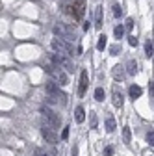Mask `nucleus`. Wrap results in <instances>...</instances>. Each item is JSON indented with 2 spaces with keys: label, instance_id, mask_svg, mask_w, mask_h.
<instances>
[{
  "label": "nucleus",
  "instance_id": "obj_14",
  "mask_svg": "<svg viewBox=\"0 0 154 156\" xmlns=\"http://www.w3.org/2000/svg\"><path fill=\"white\" fill-rule=\"evenodd\" d=\"M95 99H97L99 102L104 101V89H102V87H97V89H95Z\"/></svg>",
  "mask_w": 154,
  "mask_h": 156
},
{
  "label": "nucleus",
  "instance_id": "obj_1",
  "mask_svg": "<svg viewBox=\"0 0 154 156\" xmlns=\"http://www.w3.org/2000/svg\"><path fill=\"white\" fill-rule=\"evenodd\" d=\"M50 45H52V48H54L56 52H65V54H69V56L74 54L72 45L67 41V39H61V37H58V35L52 39V43H50Z\"/></svg>",
  "mask_w": 154,
  "mask_h": 156
},
{
  "label": "nucleus",
  "instance_id": "obj_24",
  "mask_svg": "<svg viewBox=\"0 0 154 156\" xmlns=\"http://www.w3.org/2000/svg\"><path fill=\"white\" fill-rule=\"evenodd\" d=\"M35 156H48L47 152H43L41 149H35Z\"/></svg>",
  "mask_w": 154,
  "mask_h": 156
},
{
  "label": "nucleus",
  "instance_id": "obj_25",
  "mask_svg": "<svg viewBox=\"0 0 154 156\" xmlns=\"http://www.w3.org/2000/svg\"><path fill=\"white\" fill-rule=\"evenodd\" d=\"M134 26V21L132 19H126V24H124V28H132Z\"/></svg>",
  "mask_w": 154,
  "mask_h": 156
},
{
  "label": "nucleus",
  "instance_id": "obj_15",
  "mask_svg": "<svg viewBox=\"0 0 154 156\" xmlns=\"http://www.w3.org/2000/svg\"><path fill=\"white\" fill-rule=\"evenodd\" d=\"M113 34H115V37H117V39H121L123 37V34H124V26H115V30H113Z\"/></svg>",
  "mask_w": 154,
  "mask_h": 156
},
{
  "label": "nucleus",
  "instance_id": "obj_20",
  "mask_svg": "<svg viewBox=\"0 0 154 156\" xmlns=\"http://www.w3.org/2000/svg\"><path fill=\"white\" fill-rule=\"evenodd\" d=\"M147 141H149V145H154V132L152 130L147 132Z\"/></svg>",
  "mask_w": 154,
  "mask_h": 156
},
{
  "label": "nucleus",
  "instance_id": "obj_4",
  "mask_svg": "<svg viewBox=\"0 0 154 156\" xmlns=\"http://www.w3.org/2000/svg\"><path fill=\"white\" fill-rule=\"evenodd\" d=\"M41 115H43V121H47L50 126H54V128H60V117H58L50 108H47V106H43L41 108Z\"/></svg>",
  "mask_w": 154,
  "mask_h": 156
},
{
  "label": "nucleus",
  "instance_id": "obj_8",
  "mask_svg": "<svg viewBox=\"0 0 154 156\" xmlns=\"http://www.w3.org/2000/svg\"><path fill=\"white\" fill-rule=\"evenodd\" d=\"M111 97H113V104L117 106V108H121L123 106V95H121V91H117V87H113Z\"/></svg>",
  "mask_w": 154,
  "mask_h": 156
},
{
  "label": "nucleus",
  "instance_id": "obj_16",
  "mask_svg": "<svg viewBox=\"0 0 154 156\" xmlns=\"http://www.w3.org/2000/svg\"><path fill=\"white\" fill-rule=\"evenodd\" d=\"M152 52H154V47H152V43H150V41H147V43H145V54L150 58V56H152Z\"/></svg>",
  "mask_w": 154,
  "mask_h": 156
},
{
  "label": "nucleus",
  "instance_id": "obj_2",
  "mask_svg": "<svg viewBox=\"0 0 154 156\" xmlns=\"http://www.w3.org/2000/svg\"><path fill=\"white\" fill-rule=\"evenodd\" d=\"M41 134H43V138H45V141H47V143H50V145H56V143H58V134H56V128H54V126H50L47 121H43Z\"/></svg>",
  "mask_w": 154,
  "mask_h": 156
},
{
  "label": "nucleus",
  "instance_id": "obj_12",
  "mask_svg": "<svg viewBox=\"0 0 154 156\" xmlns=\"http://www.w3.org/2000/svg\"><path fill=\"white\" fill-rule=\"evenodd\" d=\"M123 140H124V143H130V140H132V132H130L128 126L123 128Z\"/></svg>",
  "mask_w": 154,
  "mask_h": 156
},
{
  "label": "nucleus",
  "instance_id": "obj_11",
  "mask_svg": "<svg viewBox=\"0 0 154 156\" xmlns=\"http://www.w3.org/2000/svg\"><path fill=\"white\" fill-rule=\"evenodd\" d=\"M84 121H86V112L82 106H78L76 108V123H84Z\"/></svg>",
  "mask_w": 154,
  "mask_h": 156
},
{
  "label": "nucleus",
  "instance_id": "obj_26",
  "mask_svg": "<svg viewBox=\"0 0 154 156\" xmlns=\"http://www.w3.org/2000/svg\"><path fill=\"white\" fill-rule=\"evenodd\" d=\"M67 136H69V128H63V134H61V138L67 140Z\"/></svg>",
  "mask_w": 154,
  "mask_h": 156
},
{
  "label": "nucleus",
  "instance_id": "obj_6",
  "mask_svg": "<svg viewBox=\"0 0 154 156\" xmlns=\"http://www.w3.org/2000/svg\"><path fill=\"white\" fill-rule=\"evenodd\" d=\"M86 89H87V73H86V71H82V73H80V87H78L80 97L86 93Z\"/></svg>",
  "mask_w": 154,
  "mask_h": 156
},
{
  "label": "nucleus",
  "instance_id": "obj_10",
  "mask_svg": "<svg viewBox=\"0 0 154 156\" xmlns=\"http://www.w3.org/2000/svg\"><path fill=\"white\" fill-rule=\"evenodd\" d=\"M95 26H102V8H97V11H95Z\"/></svg>",
  "mask_w": 154,
  "mask_h": 156
},
{
  "label": "nucleus",
  "instance_id": "obj_5",
  "mask_svg": "<svg viewBox=\"0 0 154 156\" xmlns=\"http://www.w3.org/2000/svg\"><path fill=\"white\" fill-rule=\"evenodd\" d=\"M54 76H56V80L60 82V86H67V84H69L67 73H65L63 69H56V71H54Z\"/></svg>",
  "mask_w": 154,
  "mask_h": 156
},
{
  "label": "nucleus",
  "instance_id": "obj_23",
  "mask_svg": "<svg viewBox=\"0 0 154 156\" xmlns=\"http://www.w3.org/2000/svg\"><path fill=\"white\" fill-rule=\"evenodd\" d=\"M128 43H130L132 47H136V45H138V39H136V37H134V35H132V37L128 39Z\"/></svg>",
  "mask_w": 154,
  "mask_h": 156
},
{
  "label": "nucleus",
  "instance_id": "obj_3",
  "mask_svg": "<svg viewBox=\"0 0 154 156\" xmlns=\"http://www.w3.org/2000/svg\"><path fill=\"white\" fill-rule=\"evenodd\" d=\"M45 89H47V93H48V95L56 97V99H60L63 104L67 102V95L60 89V86H58L56 82H52V80H50V82H47V84H45Z\"/></svg>",
  "mask_w": 154,
  "mask_h": 156
},
{
  "label": "nucleus",
  "instance_id": "obj_18",
  "mask_svg": "<svg viewBox=\"0 0 154 156\" xmlns=\"http://www.w3.org/2000/svg\"><path fill=\"white\" fill-rule=\"evenodd\" d=\"M113 15H115V17H121V15H123V8H121L119 4H113Z\"/></svg>",
  "mask_w": 154,
  "mask_h": 156
},
{
  "label": "nucleus",
  "instance_id": "obj_13",
  "mask_svg": "<svg viewBox=\"0 0 154 156\" xmlns=\"http://www.w3.org/2000/svg\"><path fill=\"white\" fill-rule=\"evenodd\" d=\"M106 130L108 132L115 130V119H113V117H108V119H106Z\"/></svg>",
  "mask_w": 154,
  "mask_h": 156
},
{
  "label": "nucleus",
  "instance_id": "obj_19",
  "mask_svg": "<svg viewBox=\"0 0 154 156\" xmlns=\"http://www.w3.org/2000/svg\"><path fill=\"white\" fill-rule=\"evenodd\" d=\"M126 67H128V73H130V74H136V67H138V65H136V62H132V60H130Z\"/></svg>",
  "mask_w": 154,
  "mask_h": 156
},
{
  "label": "nucleus",
  "instance_id": "obj_27",
  "mask_svg": "<svg viewBox=\"0 0 154 156\" xmlns=\"http://www.w3.org/2000/svg\"><path fill=\"white\" fill-rule=\"evenodd\" d=\"M111 152H113V151H111V147H108V149H106V152H104V154H106V156H111Z\"/></svg>",
  "mask_w": 154,
  "mask_h": 156
},
{
  "label": "nucleus",
  "instance_id": "obj_22",
  "mask_svg": "<svg viewBox=\"0 0 154 156\" xmlns=\"http://www.w3.org/2000/svg\"><path fill=\"white\" fill-rule=\"evenodd\" d=\"M121 50V47L119 45H113V47H110V52H111V56H115V54H117Z\"/></svg>",
  "mask_w": 154,
  "mask_h": 156
},
{
  "label": "nucleus",
  "instance_id": "obj_17",
  "mask_svg": "<svg viewBox=\"0 0 154 156\" xmlns=\"http://www.w3.org/2000/svg\"><path fill=\"white\" fill-rule=\"evenodd\" d=\"M104 47H106V35H100L99 37V43H97V48L99 50H104Z\"/></svg>",
  "mask_w": 154,
  "mask_h": 156
},
{
  "label": "nucleus",
  "instance_id": "obj_9",
  "mask_svg": "<svg viewBox=\"0 0 154 156\" xmlns=\"http://www.w3.org/2000/svg\"><path fill=\"white\" fill-rule=\"evenodd\" d=\"M128 93H130V97H132V99H139V97L143 95V89H141L139 86H130Z\"/></svg>",
  "mask_w": 154,
  "mask_h": 156
},
{
  "label": "nucleus",
  "instance_id": "obj_7",
  "mask_svg": "<svg viewBox=\"0 0 154 156\" xmlns=\"http://www.w3.org/2000/svg\"><path fill=\"white\" fill-rule=\"evenodd\" d=\"M123 69H124V67H121V65H115V67H113L111 74H113V78H115V80H124V76H126V73H124Z\"/></svg>",
  "mask_w": 154,
  "mask_h": 156
},
{
  "label": "nucleus",
  "instance_id": "obj_21",
  "mask_svg": "<svg viewBox=\"0 0 154 156\" xmlns=\"http://www.w3.org/2000/svg\"><path fill=\"white\" fill-rule=\"evenodd\" d=\"M91 128H97V113L91 112Z\"/></svg>",
  "mask_w": 154,
  "mask_h": 156
}]
</instances>
